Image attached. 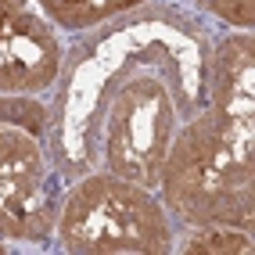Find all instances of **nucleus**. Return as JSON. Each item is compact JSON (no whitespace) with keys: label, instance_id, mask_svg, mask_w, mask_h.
I'll use <instances>...</instances> for the list:
<instances>
[{"label":"nucleus","instance_id":"nucleus-4","mask_svg":"<svg viewBox=\"0 0 255 255\" xmlns=\"http://www.w3.org/2000/svg\"><path fill=\"white\" fill-rule=\"evenodd\" d=\"M209 133L219 165L234 180L255 183V40L237 29L212 43Z\"/></svg>","mask_w":255,"mask_h":255},{"label":"nucleus","instance_id":"nucleus-11","mask_svg":"<svg viewBox=\"0 0 255 255\" xmlns=\"http://www.w3.org/2000/svg\"><path fill=\"white\" fill-rule=\"evenodd\" d=\"M7 248H11V245H7V241H4V237H0V255H4V252H7Z\"/></svg>","mask_w":255,"mask_h":255},{"label":"nucleus","instance_id":"nucleus-8","mask_svg":"<svg viewBox=\"0 0 255 255\" xmlns=\"http://www.w3.org/2000/svg\"><path fill=\"white\" fill-rule=\"evenodd\" d=\"M47 101L43 97H29V94H0V126H18L43 137L47 133Z\"/></svg>","mask_w":255,"mask_h":255},{"label":"nucleus","instance_id":"nucleus-1","mask_svg":"<svg viewBox=\"0 0 255 255\" xmlns=\"http://www.w3.org/2000/svg\"><path fill=\"white\" fill-rule=\"evenodd\" d=\"M209 29L169 0L79 32L43 133L61 180L112 173L158 191L176 133L209 105Z\"/></svg>","mask_w":255,"mask_h":255},{"label":"nucleus","instance_id":"nucleus-9","mask_svg":"<svg viewBox=\"0 0 255 255\" xmlns=\"http://www.w3.org/2000/svg\"><path fill=\"white\" fill-rule=\"evenodd\" d=\"M198 11H205L227 29H245L252 32L255 25V0H194Z\"/></svg>","mask_w":255,"mask_h":255},{"label":"nucleus","instance_id":"nucleus-6","mask_svg":"<svg viewBox=\"0 0 255 255\" xmlns=\"http://www.w3.org/2000/svg\"><path fill=\"white\" fill-rule=\"evenodd\" d=\"M40 7V14L47 22H54L61 32H87L108 18H119L126 11H137L144 4H155V0H32Z\"/></svg>","mask_w":255,"mask_h":255},{"label":"nucleus","instance_id":"nucleus-5","mask_svg":"<svg viewBox=\"0 0 255 255\" xmlns=\"http://www.w3.org/2000/svg\"><path fill=\"white\" fill-rule=\"evenodd\" d=\"M65 36L40 11L0 22V94L43 97L65 65Z\"/></svg>","mask_w":255,"mask_h":255},{"label":"nucleus","instance_id":"nucleus-3","mask_svg":"<svg viewBox=\"0 0 255 255\" xmlns=\"http://www.w3.org/2000/svg\"><path fill=\"white\" fill-rule=\"evenodd\" d=\"M65 183L43 137L0 126V237L22 248L54 241Z\"/></svg>","mask_w":255,"mask_h":255},{"label":"nucleus","instance_id":"nucleus-10","mask_svg":"<svg viewBox=\"0 0 255 255\" xmlns=\"http://www.w3.org/2000/svg\"><path fill=\"white\" fill-rule=\"evenodd\" d=\"M29 11H40L32 0H0V22H11V18H22Z\"/></svg>","mask_w":255,"mask_h":255},{"label":"nucleus","instance_id":"nucleus-7","mask_svg":"<svg viewBox=\"0 0 255 255\" xmlns=\"http://www.w3.org/2000/svg\"><path fill=\"white\" fill-rule=\"evenodd\" d=\"M255 248L252 234L248 230H237V227H187V237L176 241L173 252H183V255H234L241 252L248 255Z\"/></svg>","mask_w":255,"mask_h":255},{"label":"nucleus","instance_id":"nucleus-2","mask_svg":"<svg viewBox=\"0 0 255 255\" xmlns=\"http://www.w3.org/2000/svg\"><path fill=\"white\" fill-rule=\"evenodd\" d=\"M54 241L69 255H169L176 230L155 191L112 173H90L65 187Z\"/></svg>","mask_w":255,"mask_h":255}]
</instances>
